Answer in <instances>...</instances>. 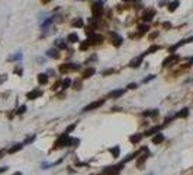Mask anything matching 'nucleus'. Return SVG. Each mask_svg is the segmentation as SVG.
I'll use <instances>...</instances> for the list:
<instances>
[{
	"label": "nucleus",
	"mask_w": 193,
	"mask_h": 175,
	"mask_svg": "<svg viewBox=\"0 0 193 175\" xmlns=\"http://www.w3.org/2000/svg\"><path fill=\"white\" fill-rule=\"evenodd\" d=\"M92 13H93L94 19H97V18L102 16V13H103V3H102V2L93 3V6H92Z\"/></svg>",
	"instance_id": "nucleus-1"
},
{
	"label": "nucleus",
	"mask_w": 193,
	"mask_h": 175,
	"mask_svg": "<svg viewBox=\"0 0 193 175\" xmlns=\"http://www.w3.org/2000/svg\"><path fill=\"white\" fill-rule=\"evenodd\" d=\"M80 64H76V63H66V64H61L60 72L61 73H67V72H73V70H79Z\"/></svg>",
	"instance_id": "nucleus-2"
},
{
	"label": "nucleus",
	"mask_w": 193,
	"mask_h": 175,
	"mask_svg": "<svg viewBox=\"0 0 193 175\" xmlns=\"http://www.w3.org/2000/svg\"><path fill=\"white\" fill-rule=\"evenodd\" d=\"M68 134L67 133H64V134H61L60 137H58V140L55 141V145H54V149H60L63 148V146H67V143H68Z\"/></svg>",
	"instance_id": "nucleus-3"
},
{
	"label": "nucleus",
	"mask_w": 193,
	"mask_h": 175,
	"mask_svg": "<svg viewBox=\"0 0 193 175\" xmlns=\"http://www.w3.org/2000/svg\"><path fill=\"white\" fill-rule=\"evenodd\" d=\"M103 41V37L99 34H94V32H92V34L87 35V42L89 44H99V42H102Z\"/></svg>",
	"instance_id": "nucleus-4"
},
{
	"label": "nucleus",
	"mask_w": 193,
	"mask_h": 175,
	"mask_svg": "<svg viewBox=\"0 0 193 175\" xmlns=\"http://www.w3.org/2000/svg\"><path fill=\"white\" fill-rule=\"evenodd\" d=\"M177 61H179V55H177V54H171L170 57H167L166 60L163 61V66H164V67H168V66L176 64Z\"/></svg>",
	"instance_id": "nucleus-5"
},
{
	"label": "nucleus",
	"mask_w": 193,
	"mask_h": 175,
	"mask_svg": "<svg viewBox=\"0 0 193 175\" xmlns=\"http://www.w3.org/2000/svg\"><path fill=\"white\" fill-rule=\"evenodd\" d=\"M103 104H105V99H99V101H94V102H92V104H89L87 107L83 108V111H84V112H87V111H92V109H96V108L102 107Z\"/></svg>",
	"instance_id": "nucleus-6"
},
{
	"label": "nucleus",
	"mask_w": 193,
	"mask_h": 175,
	"mask_svg": "<svg viewBox=\"0 0 193 175\" xmlns=\"http://www.w3.org/2000/svg\"><path fill=\"white\" fill-rule=\"evenodd\" d=\"M110 40H112V44L115 47H120L122 42H124V38H122L120 35H118L116 32H112V34H110Z\"/></svg>",
	"instance_id": "nucleus-7"
},
{
	"label": "nucleus",
	"mask_w": 193,
	"mask_h": 175,
	"mask_svg": "<svg viewBox=\"0 0 193 175\" xmlns=\"http://www.w3.org/2000/svg\"><path fill=\"white\" fill-rule=\"evenodd\" d=\"M47 55L48 57H51V59H60V51H58V48H49L47 51Z\"/></svg>",
	"instance_id": "nucleus-8"
},
{
	"label": "nucleus",
	"mask_w": 193,
	"mask_h": 175,
	"mask_svg": "<svg viewBox=\"0 0 193 175\" xmlns=\"http://www.w3.org/2000/svg\"><path fill=\"white\" fill-rule=\"evenodd\" d=\"M41 95H42V91L41 89H35V91H32V92H29L26 95V98L28 99H36V98H39Z\"/></svg>",
	"instance_id": "nucleus-9"
},
{
	"label": "nucleus",
	"mask_w": 193,
	"mask_h": 175,
	"mask_svg": "<svg viewBox=\"0 0 193 175\" xmlns=\"http://www.w3.org/2000/svg\"><path fill=\"white\" fill-rule=\"evenodd\" d=\"M154 16H155V10H154V9H150V10H147L145 13H144L142 19L145 20V22H150V20L153 19Z\"/></svg>",
	"instance_id": "nucleus-10"
},
{
	"label": "nucleus",
	"mask_w": 193,
	"mask_h": 175,
	"mask_svg": "<svg viewBox=\"0 0 193 175\" xmlns=\"http://www.w3.org/2000/svg\"><path fill=\"white\" fill-rule=\"evenodd\" d=\"M144 55H145V53L142 54V55H140V57H137V59H134V60L129 63V66H131V67H138L141 64V61H142V59H144Z\"/></svg>",
	"instance_id": "nucleus-11"
},
{
	"label": "nucleus",
	"mask_w": 193,
	"mask_h": 175,
	"mask_svg": "<svg viewBox=\"0 0 193 175\" xmlns=\"http://www.w3.org/2000/svg\"><path fill=\"white\" fill-rule=\"evenodd\" d=\"M124 92H125V89H116V91L110 92V94H109V96H110V98H113V99H116V98L122 96V95H124Z\"/></svg>",
	"instance_id": "nucleus-12"
},
{
	"label": "nucleus",
	"mask_w": 193,
	"mask_h": 175,
	"mask_svg": "<svg viewBox=\"0 0 193 175\" xmlns=\"http://www.w3.org/2000/svg\"><path fill=\"white\" fill-rule=\"evenodd\" d=\"M67 41H70V42H79L80 41V38H79V35L76 34V32H71V34H68V37H67Z\"/></svg>",
	"instance_id": "nucleus-13"
},
{
	"label": "nucleus",
	"mask_w": 193,
	"mask_h": 175,
	"mask_svg": "<svg viewBox=\"0 0 193 175\" xmlns=\"http://www.w3.org/2000/svg\"><path fill=\"white\" fill-rule=\"evenodd\" d=\"M38 82H39L41 85L48 83V74L47 73H39V74H38Z\"/></svg>",
	"instance_id": "nucleus-14"
},
{
	"label": "nucleus",
	"mask_w": 193,
	"mask_h": 175,
	"mask_svg": "<svg viewBox=\"0 0 193 175\" xmlns=\"http://www.w3.org/2000/svg\"><path fill=\"white\" fill-rule=\"evenodd\" d=\"M94 72H96V70H94V67H89L86 72L83 73V79H89V77H92V76L94 74Z\"/></svg>",
	"instance_id": "nucleus-15"
},
{
	"label": "nucleus",
	"mask_w": 193,
	"mask_h": 175,
	"mask_svg": "<svg viewBox=\"0 0 193 175\" xmlns=\"http://www.w3.org/2000/svg\"><path fill=\"white\" fill-rule=\"evenodd\" d=\"M179 5H180L179 0H173V2H170V3H168V10H170V12H174V10L179 7Z\"/></svg>",
	"instance_id": "nucleus-16"
},
{
	"label": "nucleus",
	"mask_w": 193,
	"mask_h": 175,
	"mask_svg": "<svg viewBox=\"0 0 193 175\" xmlns=\"http://www.w3.org/2000/svg\"><path fill=\"white\" fill-rule=\"evenodd\" d=\"M55 45H57L58 50H66L67 48V44H66V41L64 40H57L55 41Z\"/></svg>",
	"instance_id": "nucleus-17"
},
{
	"label": "nucleus",
	"mask_w": 193,
	"mask_h": 175,
	"mask_svg": "<svg viewBox=\"0 0 193 175\" xmlns=\"http://www.w3.org/2000/svg\"><path fill=\"white\" fill-rule=\"evenodd\" d=\"M22 148H23V143H16V145H15L13 148H10L9 150H7V152H9V153H15V152H18V150H20Z\"/></svg>",
	"instance_id": "nucleus-18"
},
{
	"label": "nucleus",
	"mask_w": 193,
	"mask_h": 175,
	"mask_svg": "<svg viewBox=\"0 0 193 175\" xmlns=\"http://www.w3.org/2000/svg\"><path fill=\"white\" fill-rule=\"evenodd\" d=\"M141 140H142V134H134L129 137V141H131V143H140Z\"/></svg>",
	"instance_id": "nucleus-19"
},
{
	"label": "nucleus",
	"mask_w": 193,
	"mask_h": 175,
	"mask_svg": "<svg viewBox=\"0 0 193 175\" xmlns=\"http://www.w3.org/2000/svg\"><path fill=\"white\" fill-rule=\"evenodd\" d=\"M163 140H164V136L161 134V133H158L157 136H154V137H153V143H155V145H158V143H161Z\"/></svg>",
	"instance_id": "nucleus-20"
},
{
	"label": "nucleus",
	"mask_w": 193,
	"mask_h": 175,
	"mask_svg": "<svg viewBox=\"0 0 193 175\" xmlns=\"http://www.w3.org/2000/svg\"><path fill=\"white\" fill-rule=\"evenodd\" d=\"M110 153H112L113 158H119V153H120V149L119 146H115V148L110 149Z\"/></svg>",
	"instance_id": "nucleus-21"
},
{
	"label": "nucleus",
	"mask_w": 193,
	"mask_h": 175,
	"mask_svg": "<svg viewBox=\"0 0 193 175\" xmlns=\"http://www.w3.org/2000/svg\"><path fill=\"white\" fill-rule=\"evenodd\" d=\"M138 29H140V31H138V34H140V35H144V34H147V32H148V29H150V27L144 23V25H141V27L138 28Z\"/></svg>",
	"instance_id": "nucleus-22"
},
{
	"label": "nucleus",
	"mask_w": 193,
	"mask_h": 175,
	"mask_svg": "<svg viewBox=\"0 0 193 175\" xmlns=\"http://www.w3.org/2000/svg\"><path fill=\"white\" fill-rule=\"evenodd\" d=\"M158 130H160V127H151V128H148L145 131V136H151L154 134V133H158Z\"/></svg>",
	"instance_id": "nucleus-23"
},
{
	"label": "nucleus",
	"mask_w": 193,
	"mask_h": 175,
	"mask_svg": "<svg viewBox=\"0 0 193 175\" xmlns=\"http://www.w3.org/2000/svg\"><path fill=\"white\" fill-rule=\"evenodd\" d=\"M187 115H189V109L187 108H183L180 112H177V117H181V118H186Z\"/></svg>",
	"instance_id": "nucleus-24"
},
{
	"label": "nucleus",
	"mask_w": 193,
	"mask_h": 175,
	"mask_svg": "<svg viewBox=\"0 0 193 175\" xmlns=\"http://www.w3.org/2000/svg\"><path fill=\"white\" fill-rule=\"evenodd\" d=\"M158 50H160V47H158V45H151V47L147 50L145 54H153V53H155V51H158Z\"/></svg>",
	"instance_id": "nucleus-25"
},
{
	"label": "nucleus",
	"mask_w": 193,
	"mask_h": 175,
	"mask_svg": "<svg viewBox=\"0 0 193 175\" xmlns=\"http://www.w3.org/2000/svg\"><path fill=\"white\" fill-rule=\"evenodd\" d=\"M70 85H71V80H70L68 77H66L64 80L61 82V86H63V89H67V88L70 86Z\"/></svg>",
	"instance_id": "nucleus-26"
},
{
	"label": "nucleus",
	"mask_w": 193,
	"mask_h": 175,
	"mask_svg": "<svg viewBox=\"0 0 193 175\" xmlns=\"http://www.w3.org/2000/svg\"><path fill=\"white\" fill-rule=\"evenodd\" d=\"M157 114H158V109H151V111H145V112H144V115H148V117H150V115H151V117H155Z\"/></svg>",
	"instance_id": "nucleus-27"
},
{
	"label": "nucleus",
	"mask_w": 193,
	"mask_h": 175,
	"mask_svg": "<svg viewBox=\"0 0 193 175\" xmlns=\"http://www.w3.org/2000/svg\"><path fill=\"white\" fill-rule=\"evenodd\" d=\"M73 27L81 28V27H83V20H81V19H76V20L73 22Z\"/></svg>",
	"instance_id": "nucleus-28"
},
{
	"label": "nucleus",
	"mask_w": 193,
	"mask_h": 175,
	"mask_svg": "<svg viewBox=\"0 0 193 175\" xmlns=\"http://www.w3.org/2000/svg\"><path fill=\"white\" fill-rule=\"evenodd\" d=\"M145 161H147V155H142V156H141V159H140V161L137 162V165H138V166L141 168V166H142V163H144Z\"/></svg>",
	"instance_id": "nucleus-29"
},
{
	"label": "nucleus",
	"mask_w": 193,
	"mask_h": 175,
	"mask_svg": "<svg viewBox=\"0 0 193 175\" xmlns=\"http://www.w3.org/2000/svg\"><path fill=\"white\" fill-rule=\"evenodd\" d=\"M25 111H26V105H20V107L18 108V111H16V112H18V114H23Z\"/></svg>",
	"instance_id": "nucleus-30"
},
{
	"label": "nucleus",
	"mask_w": 193,
	"mask_h": 175,
	"mask_svg": "<svg viewBox=\"0 0 193 175\" xmlns=\"http://www.w3.org/2000/svg\"><path fill=\"white\" fill-rule=\"evenodd\" d=\"M33 140H35V136H31V137H28L26 140L23 141V146H25V145H29V143H32Z\"/></svg>",
	"instance_id": "nucleus-31"
},
{
	"label": "nucleus",
	"mask_w": 193,
	"mask_h": 175,
	"mask_svg": "<svg viewBox=\"0 0 193 175\" xmlns=\"http://www.w3.org/2000/svg\"><path fill=\"white\" fill-rule=\"evenodd\" d=\"M89 45H90V44H89L87 41H84V42H81V44H80V50H87Z\"/></svg>",
	"instance_id": "nucleus-32"
},
{
	"label": "nucleus",
	"mask_w": 193,
	"mask_h": 175,
	"mask_svg": "<svg viewBox=\"0 0 193 175\" xmlns=\"http://www.w3.org/2000/svg\"><path fill=\"white\" fill-rule=\"evenodd\" d=\"M16 59H22V54L18 53V54H15V55H12V57H9V60H16Z\"/></svg>",
	"instance_id": "nucleus-33"
},
{
	"label": "nucleus",
	"mask_w": 193,
	"mask_h": 175,
	"mask_svg": "<svg viewBox=\"0 0 193 175\" xmlns=\"http://www.w3.org/2000/svg\"><path fill=\"white\" fill-rule=\"evenodd\" d=\"M154 77H155V76H154V74H150V76H148V77H145V79H144V80H142V83H147V82L153 80Z\"/></svg>",
	"instance_id": "nucleus-34"
},
{
	"label": "nucleus",
	"mask_w": 193,
	"mask_h": 175,
	"mask_svg": "<svg viewBox=\"0 0 193 175\" xmlns=\"http://www.w3.org/2000/svg\"><path fill=\"white\" fill-rule=\"evenodd\" d=\"M163 28H164V29H170V28H171V23H170V22H164V23H163Z\"/></svg>",
	"instance_id": "nucleus-35"
},
{
	"label": "nucleus",
	"mask_w": 193,
	"mask_h": 175,
	"mask_svg": "<svg viewBox=\"0 0 193 175\" xmlns=\"http://www.w3.org/2000/svg\"><path fill=\"white\" fill-rule=\"evenodd\" d=\"M74 128H76V124H73V126H70V127H68V128H67V130H66V133H67V134H68L70 131H73Z\"/></svg>",
	"instance_id": "nucleus-36"
},
{
	"label": "nucleus",
	"mask_w": 193,
	"mask_h": 175,
	"mask_svg": "<svg viewBox=\"0 0 193 175\" xmlns=\"http://www.w3.org/2000/svg\"><path fill=\"white\" fill-rule=\"evenodd\" d=\"M80 86H81V82H74V89H80Z\"/></svg>",
	"instance_id": "nucleus-37"
},
{
	"label": "nucleus",
	"mask_w": 193,
	"mask_h": 175,
	"mask_svg": "<svg viewBox=\"0 0 193 175\" xmlns=\"http://www.w3.org/2000/svg\"><path fill=\"white\" fill-rule=\"evenodd\" d=\"M15 73L19 74V76H20V74H22V69H20V67H16V69H15Z\"/></svg>",
	"instance_id": "nucleus-38"
},
{
	"label": "nucleus",
	"mask_w": 193,
	"mask_h": 175,
	"mask_svg": "<svg viewBox=\"0 0 193 175\" xmlns=\"http://www.w3.org/2000/svg\"><path fill=\"white\" fill-rule=\"evenodd\" d=\"M137 88V83H129L128 85V89H135Z\"/></svg>",
	"instance_id": "nucleus-39"
},
{
	"label": "nucleus",
	"mask_w": 193,
	"mask_h": 175,
	"mask_svg": "<svg viewBox=\"0 0 193 175\" xmlns=\"http://www.w3.org/2000/svg\"><path fill=\"white\" fill-rule=\"evenodd\" d=\"M6 79H7V76H6V74H2V77H0V83H3V82L6 80Z\"/></svg>",
	"instance_id": "nucleus-40"
},
{
	"label": "nucleus",
	"mask_w": 193,
	"mask_h": 175,
	"mask_svg": "<svg viewBox=\"0 0 193 175\" xmlns=\"http://www.w3.org/2000/svg\"><path fill=\"white\" fill-rule=\"evenodd\" d=\"M110 73H113V69H109L106 72H103V74H110Z\"/></svg>",
	"instance_id": "nucleus-41"
},
{
	"label": "nucleus",
	"mask_w": 193,
	"mask_h": 175,
	"mask_svg": "<svg viewBox=\"0 0 193 175\" xmlns=\"http://www.w3.org/2000/svg\"><path fill=\"white\" fill-rule=\"evenodd\" d=\"M157 35H158V32H154V34H151V35H150V38H151V40H154V38H155Z\"/></svg>",
	"instance_id": "nucleus-42"
},
{
	"label": "nucleus",
	"mask_w": 193,
	"mask_h": 175,
	"mask_svg": "<svg viewBox=\"0 0 193 175\" xmlns=\"http://www.w3.org/2000/svg\"><path fill=\"white\" fill-rule=\"evenodd\" d=\"M6 169H9V168H7V166H2V168H0V174H2V172H5Z\"/></svg>",
	"instance_id": "nucleus-43"
},
{
	"label": "nucleus",
	"mask_w": 193,
	"mask_h": 175,
	"mask_svg": "<svg viewBox=\"0 0 193 175\" xmlns=\"http://www.w3.org/2000/svg\"><path fill=\"white\" fill-rule=\"evenodd\" d=\"M5 152H7V150H5V149H3V150H0V159H2V155H3Z\"/></svg>",
	"instance_id": "nucleus-44"
},
{
	"label": "nucleus",
	"mask_w": 193,
	"mask_h": 175,
	"mask_svg": "<svg viewBox=\"0 0 193 175\" xmlns=\"http://www.w3.org/2000/svg\"><path fill=\"white\" fill-rule=\"evenodd\" d=\"M41 2H42V3H49L51 0H41Z\"/></svg>",
	"instance_id": "nucleus-45"
},
{
	"label": "nucleus",
	"mask_w": 193,
	"mask_h": 175,
	"mask_svg": "<svg viewBox=\"0 0 193 175\" xmlns=\"http://www.w3.org/2000/svg\"><path fill=\"white\" fill-rule=\"evenodd\" d=\"M13 175H22V174H20V172H15Z\"/></svg>",
	"instance_id": "nucleus-46"
},
{
	"label": "nucleus",
	"mask_w": 193,
	"mask_h": 175,
	"mask_svg": "<svg viewBox=\"0 0 193 175\" xmlns=\"http://www.w3.org/2000/svg\"><path fill=\"white\" fill-rule=\"evenodd\" d=\"M124 2H132V0H124Z\"/></svg>",
	"instance_id": "nucleus-47"
}]
</instances>
